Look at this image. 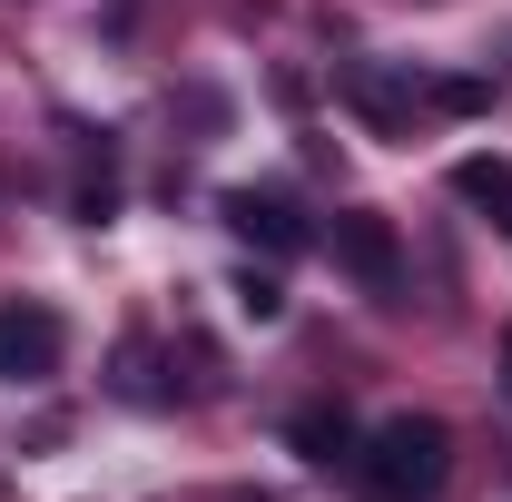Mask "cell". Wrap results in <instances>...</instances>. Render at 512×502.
<instances>
[{
    "label": "cell",
    "instance_id": "cell-1",
    "mask_svg": "<svg viewBox=\"0 0 512 502\" xmlns=\"http://www.w3.org/2000/svg\"><path fill=\"white\" fill-rule=\"evenodd\" d=\"M453 473V434L434 414H384L375 434L355 443V483L365 502H434Z\"/></svg>",
    "mask_w": 512,
    "mask_h": 502
},
{
    "label": "cell",
    "instance_id": "cell-8",
    "mask_svg": "<svg viewBox=\"0 0 512 502\" xmlns=\"http://www.w3.org/2000/svg\"><path fill=\"white\" fill-rule=\"evenodd\" d=\"M227 296H237V315H247V325H276V315H286V286H276V276H237V286H227Z\"/></svg>",
    "mask_w": 512,
    "mask_h": 502
},
{
    "label": "cell",
    "instance_id": "cell-2",
    "mask_svg": "<svg viewBox=\"0 0 512 502\" xmlns=\"http://www.w3.org/2000/svg\"><path fill=\"white\" fill-rule=\"evenodd\" d=\"M60 355H69L60 306H40V296H10L0 306V384H50Z\"/></svg>",
    "mask_w": 512,
    "mask_h": 502
},
{
    "label": "cell",
    "instance_id": "cell-10",
    "mask_svg": "<svg viewBox=\"0 0 512 502\" xmlns=\"http://www.w3.org/2000/svg\"><path fill=\"white\" fill-rule=\"evenodd\" d=\"M483 99H493L483 79H424V109H453V119H473Z\"/></svg>",
    "mask_w": 512,
    "mask_h": 502
},
{
    "label": "cell",
    "instance_id": "cell-7",
    "mask_svg": "<svg viewBox=\"0 0 512 502\" xmlns=\"http://www.w3.org/2000/svg\"><path fill=\"white\" fill-rule=\"evenodd\" d=\"M286 443H296L306 463H355V424H345L335 404H306V414L286 424Z\"/></svg>",
    "mask_w": 512,
    "mask_h": 502
},
{
    "label": "cell",
    "instance_id": "cell-6",
    "mask_svg": "<svg viewBox=\"0 0 512 502\" xmlns=\"http://www.w3.org/2000/svg\"><path fill=\"white\" fill-rule=\"evenodd\" d=\"M453 197H463V207H483V217L512 237V158H493V148L453 158Z\"/></svg>",
    "mask_w": 512,
    "mask_h": 502
},
{
    "label": "cell",
    "instance_id": "cell-5",
    "mask_svg": "<svg viewBox=\"0 0 512 502\" xmlns=\"http://www.w3.org/2000/svg\"><path fill=\"white\" fill-rule=\"evenodd\" d=\"M345 99H355L384 138H404V128H414V109H424V79H384V69L355 60V69H345Z\"/></svg>",
    "mask_w": 512,
    "mask_h": 502
},
{
    "label": "cell",
    "instance_id": "cell-11",
    "mask_svg": "<svg viewBox=\"0 0 512 502\" xmlns=\"http://www.w3.org/2000/svg\"><path fill=\"white\" fill-rule=\"evenodd\" d=\"M503 394H512V325H503Z\"/></svg>",
    "mask_w": 512,
    "mask_h": 502
},
{
    "label": "cell",
    "instance_id": "cell-9",
    "mask_svg": "<svg viewBox=\"0 0 512 502\" xmlns=\"http://www.w3.org/2000/svg\"><path fill=\"white\" fill-rule=\"evenodd\" d=\"M119 394H128V404H168V384H158V365H148V345H119Z\"/></svg>",
    "mask_w": 512,
    "mask_h": 502
},
{
    "label": "cell",
    "instance_id": "cell-4",
    "mask_svg": "<svg viewBox=\"0 0 512 502\" xmlns=\"http://www.w3.org/2000/svg\"><path fill=\"white\" fill-rule=\"evenodd\" d=\"M227 227H237L247 247H266V256H296L306 237H316V227H306L276 188H227Z\"/></svg>",
    "mask_w": 512,
    "mask_h": 502
},
{
    "label": "cell",
    "instance_id": "cell-3",
    "mask_svg": "<svg viewBox=\"0 0 512 502\" xmlns=\"http://www.w3.org/2000/svg\"><path fill=\"white\" fill-rule=\"evenodd\" d=\"M335 266H345L365 296H404V237H394V217L345 207V217H335Z\"/></svg>",
    "mask_w": 512,
    "mask_h": 502
}]
</instances>
